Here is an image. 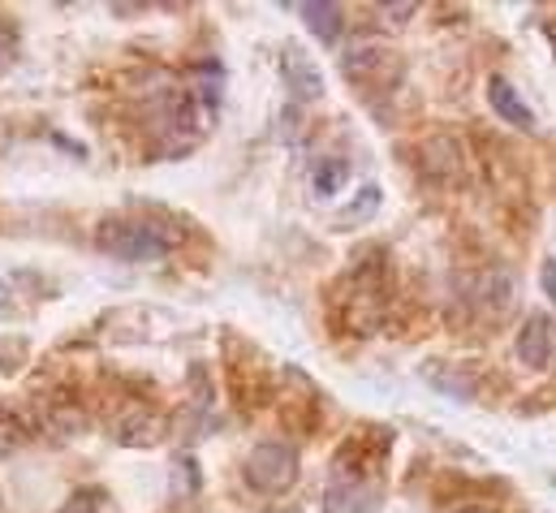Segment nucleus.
Returning <instances> with one entry per match:
<instances>
[{"instance_id": "f257e3e1", "label": "nucleus", "mask_w": 556, "mask_h": 513, "mask_svg": "<svg viewBox=\"0 0 556 513\" xmlns=\"http://www.w3.org/2000/svg\"><path fill=\"white\" fill-rule=\"evenodd\" d=\"M100 251H109L113 259H130V263H147L173 251V238L164 229H155L151 221H135V216H113L96 229Z\"/></svg>"}, {"instance_id": "f03ea898", "label": "nucleus", "mask_w": 556, "mask_h": 513, "mask_svg": "<svg viewBox=\"0 0 556 513\" xmlns=\"http://www.w3.org/2000/svg\"><path fill=\"white\" fill-rule=\"evenodd\" d=\"M380 501H384L380 479L341 458L328 479V492H324V513H380Z\"/></svg>"}, {"instance_id": "7ed1b4c3", "label": "nucleus", "mask_w": 556, "mask_h": 513, "mask_svg": "<svg viewBox=\"0 0 556 513\" xmlns=\"http://www.w3.org/2000/svg\"><path fill=\"white\" fill-rule=\"evenodd\" d=\"M242 471H247V484L255 492L273 497V492L293 488V479H298V453L285 440H264V445H255V453L247 458Z\"/></svg>"}, {"instance_id": "20e7f679", "label": "nucleus", "mask_w": 556, "mask_h": 513, "mask_svg": "<svg viewBox=\"0 0 556 513\" xmlns=\"http://www.w3.org/2000/svg\"><path fill=\"white\" fill-rule=\"evenodd\" d=\"M109 436H113L117 445H126V449H155V445L168 436V418H164L155 405H147V401H130V405H122L117 418L109 423Z\"/></svg>"}, {"instance_id": "39448f33", "label": "nucleus", "mask_w": 556, "mask_h": 513, "mask_svg": "<svg viewBox=\"0 0 556 513\" xmlns=\"http://www.w3.org/2000/svg\"><path fill=\"white\" fill-rule=\"evenodd\" d=\"M518 363L531 372H544L556 363V320L553 315H531L518 333Z\"/></svg>"}, {"instance_id": "423d86ee", "label": "nucleus", "mask_w": 556, "mask_h": 513, "mask_svg": "<svg viewBox=\"0 0 556 513\" xmlns=\"http://www.w3.org/2000/svg\"><path fill=\"white\" fill-rule=\"evenodd\" d=\"M280 74H285V87H289L298 100L324 96V78H319L315 61H311L298 43H285V48H280Z\"/></svg>"}, {"instance_id": "0eeeda50", "label": "nucleus", "mask_w": 556, "mask_h": 513, "mask_svg": "<svg viewBox=\"0 0 556 513\" xmlns=\"http://www.w3.org/2000/svg\"><path fill=\"white\" fill-rule=\"evenodd\" d=\"M488 100H492V109L505 117V122H514V126L531 129L535 126V117H531V109H527V100L514 91V83L509 78H501V74H492L488 78Z\"/></svg>"}, {"instance_id": "6e6552de", "label": "nucleus", "mask_w": 556, "mask_h": 513, "mask_svg": "<svg viewBox=\"0 0 556 513\" xmlns=\"http://www.w3.org/2000/svg\"><path fill=\"white\" fill-rule=\"evenodd\" d=\"M302 22L315 30V39H337L341 35V4H328V0H315V4H302Z\"/></svg>"}, {"instance_id": "1a4fd4ad", "label": "nucleus", "mask_w": 556, "mask_h": 513, "mask_svg": "<svg viewBox=\"0 0 556 513\" xmlns=\"http://www.w3.org/2000/svg\"><path fill=\"white\" fill-rule=\"evenodd\" d=\"M341 61H345V70H350V74H358V78H363V74H371V70L384 61V48H380L376 39H354V43H350V52H345Z\"/></svg>"}, {"instance_id": "9d476101", "label": "nucleus", "mask_w": 556, "mask_h": 513, "mask_svg": "<svg viewBox=\"0 0 556 513\" xmlns=\"http://www.w3.org/2000/svg\"><path fill=\"white\" fill-rule=\"evenodd\" d=\"M345 177H350V160H341V155L319 160V164H315V195H332V190H341Z\"/></svg>"}, {"instance_id": "9b49d317", "label": "nucleus", "mask_w": 556, "mask_h": 513, "mask_svg": "<svg viewBox=\"0 0 556 513\" xmlns=\"http://www.w3.org/2000/svg\"><path fill=\"white\" fill-rule=\"evenodd\" d=\"M376 208H380V190H376V186H363V190H358V199L345 208L350 216H345L341 225H363V221H371V216H376Z\"/></svg>"}, {"instance_id": "f8f14e48", "label": "nucleus", "mask_w": 556, "mask_h": 513, "mask_svg": "<svg viewBox=\"0 0 556 513\" xmlns=\"http://www.w3.org/2000/svg\"><path fill=\"white\" fill-rule=\"evenodd\" d=\"M96 510H100V497L96 492H78L74 501H65L56 513H96Z\"/></svg>"}, {"instance_id": "ddd939ff", "label": "nucleus", "mask_w": 556, "mask_h": 513, "mask_svg": "<svg viewBox=\"0 0 556 513\" xmlns=\"http://www.w3.org/2000/svg\"><path fill=\"white\" fill-rule=\"evenodd\" d=\"M544 289H548V298L556 302V259H544Z\"/></svg>"}, {"instance_id": "4468645a", "label": "nucleus", "mask_w": 556, "mask_h": 513, "mask_svg": "<svg viewBox=\"0 0 556 513\" xmlns=\"http://www.w3.org/2000/svg\"><path fill=\"white\" fill-rule=\"evenodd\" d=\"M462 513H492V510H462Z\"/></svg>"}]
</instances>
